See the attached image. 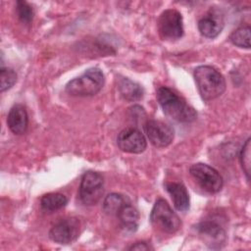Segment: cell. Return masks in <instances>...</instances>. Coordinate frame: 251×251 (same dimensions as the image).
Listing matches in <instances>:
<instances>
[{
	"mask_svg": "<svg viewBox=\"0 0 251 251\" xmlns=\"http://www.w3.org/2000/svg\"><path fill=\"white\" fill-rule=\"evenodd\" d=\"M156 97L166 116L179 123H191L196 120L197 112L182 97L167 86L157 89Z\"/></svg>",
	"mask_w": 251,
	"mask_h": 251,
	"instance_id": "obj_1",
	"label": "cell"
},
{
	"mask_svg": "<svg viewBox=\"0 0 251 251\" xmlns=\"http://www.w3.org/2000/svg\"><path fill=\"white\" fill-rule=\"evenodd\" d=\"M193 75L198 91L205 101L216 99L226 90L225 77L211 66L197 67L194 70Z\"/></svg>",
	"mask_w": 251,
	"mask_h": 251,
	"instance_id": "obj_2",
	"label": "cell"
},
{
	"mask_svg": "<svg viewBox=\"0 0 251 251\" xmlns=\"http://www.w3.org/2000/svg\"><path fill=\"white\" fill-rule=\"evenodd\" d=\"M105 83V77L99 68H90L81 75L70 80L66 91L73 96H92L98 93Z\"/></svg>",
	"mask_w": 251,
	"mask_h": 251,
	"instance_id": "obj_3",
	"label": "cell"
},
{
	"mask_svg": "<svg viewBox=\"0 0 251 251\" xmlns=\"http://www.w3.org/2000/svg\"><path fill=\"white\" fill-rule=\"evenodd\" d=\"M151 224L167 233H174L180 227L181 222L165 199H158L150 214Z\"/></svg>",
	"mask_w": 251,
	"mask_h": 251,
	"instance_id": "obj_4",
	"label": "cell"
},
{
	"mask_svg": "<svg viewBox=\"0 0 251 251\" xmlns=\"http://www.w3.org/2000/svg\"><path fill=\"white\" fill-rule=\"evenodd\" d=\"M80 201L86 206L95 205L104 193V178L93 171H88L83 174L79 185Z\"/></svg>",
	"mask_w": 251,
	"mask_h": 251,
	"instance_id": "obj_5",
	"label": "cell"
},
{
	"mask_svg": "<svg viewBox=\"0 0 251 251\" xmlns=\"http://www.w3.org/2000/svg\"><path fill=\"white\" fill-rule=\"evenodd\" d=\"M189 173L197 183L209 193H217L223 188L224 180L222 176L217 170L207 164H193L189 168Z\"/></svg>",
	"mask_w": 251,
	"mask_h": 251,
	"instance_id": "obj_6",
	"label": "cell"
},
{
	"mask_svg": "<svg viewBox=\"0 0 251 251\" xmlns=\"http://www.w3.org/2000/svg\"><path fill=\"white\" fill-rule=\"evenodd\" d=\"M158 30L163 39L176 40L183 35L181 14L175 9L165 10L158 19Z\"/></svg>",
	"mask_w": 251,
	"mask_h": 251,
	"instance_id": "obj_7",
	"label": "cell"
},
{
	"mask_svg": "<svg viewBox=\"0 0 251 251\" xmlns=\"http://www.w3.org/2000/svg\"><path fill=\"white\" fill-rule=\"evenodd\" d=\"M80 233V222L76 218H65L58 221L49 231V238L59 244H70Z\"/></svg>",
	"mask_w": 251,
	"mask_h": 251,
	"instance_id": "obj_8",
	"label": "cell"
},
{
	"mask_svg": "<svg viewBox=\"0 0 251 251\" xmlns=\"http://www.w3.org/2000/svg\"><path fill=\"white\" fill-rule=\"evenodd\" d=\"M144 129L149 141L155 147H167L174 139L173 127L162 121L149 120L144 126Z\"/></svg>",
	"mask_w": 251,
	"mask_h": 251,
	"instance_id": "obj_9",
	"label": "cell"
},
{
	"mask_svg": "<svg viewBox=\"0 0 251 251\" xmlns=\"http://www.w3.org/2000/svg\"><path fill=\"white\" fill-rule=\"evenodd\" d=\"M117 143L122 151L131 154L142 153L147 146L143 133L135 127L123 129L117 137Z\"/></svg>",
	"mask_w": 251,
	"mask_h": 251,
	"instance_id": "obj_10",
	"label": "cell"
},
{
	"mask_svg": "<svg viewBox=\"0 0 251 251\" xmlns=\"http://www.w3.org/2000/svg\"><path fill=\"white\" fill-rule=\"evenodd\" d=\"M198 232L208 241L211 248H220L226 241V231L216 220H205L196 226Z\"/></svg>",
	"mask_w": 251,
	"mask_h": 251,
	"instance_id": "obj_11",
	"label": "cell"
},
{
	"mask_svg": "<svg viewBox=\"0 0 251 251\" xmlns=\"http://www.w3.org/2000/svg\"><path fill=\"white\" fill-rule=\"evenodd\" d=\"M224 27V18L217 10H210L198 22L200 33L207 38L217 37Z\"/></svg>",
	"mask_w": 251,
	"mask_h": 251,
	"instance_id": "obj_12",
	"label": "cell"
},
{
	"mask_svg": "<svg viewBox=\"0 0 251 251\" xmlns=\"http://www.w3.org/2000/svg\"><path fill=\"white\" fill-rule=\"evenodd\" d=\"M7 125L10 130L15 134H23L27 129L28 116L25 108L21 104L14 105L7 117Z\"/></svg>",
	"mask_w": 251,
	"mask_h": 251,
	"instance_id": "obj_13",
	"label": "cell"
},
{
	"mask_svg": "<svg viewBox=\"0 0 251 251\" xmlns=\"http://www.w3.org/2000/svg\"><path fill=\"white\" fill-rule=\"evenodd\" d=\"M166 190L171 195L174 206L179 212H186L190 206L189 194L186 187L181 182H167L165 184Z\"/></svg>",
	"mask_w": 251,
	"mask_h": 251,
	"instance_id": "obj_14",
	"label": "cell"
},
{
	"mask_svg": "<svg viewBox=\"0 0 251 251\" xmlns=\"http://www.w3.org/2000/svg\"><path fill=\"white\" fill-rule=\"evenodd\" d=\"M118 89L124 99L134 102L143 97V88L140 84L130 80L127 77H123L118 82Z\"/></svg>",
	"mask_w": 251,
	"mask_h": 251,
	"instance_id": "obj_15",
	"label": "cell"
},
{
	"mask_svg": "<svg viewBox=\"0 0 251 251\" xmlns=\"http://www.w3.org/2000/svg\"><path fill=\"white\" fill-rule=\"evenodd\" d=\"M121 226L127 231H135L138 226L139 213L138 211L128 203H126L118 213Z\"/></svg>",
	"mask_w": 251,
	"mask_h": 251,
	"instance_id": "obj_16",
	"label": "cell"
},
{
	"mask_svg": "<svg viewBox=\"0 0 251 251\" xmlns=\"http://www.w3.org/2000/svg\"><path fill=\"white\" fill-rule=\"evenodd\" d=\"M68 203V198L58 192L44 194L40 199V206L46 212H54L64 208Z\"/></svg>",
	"mask_w": 251,
	"mask_h": 251,
	"instance_id": "obj_17",
	"label": "cell"
},
{
	"mask_svg": "<svg viewBox=\"0 0 251 251\" xmlns=\"http://www.w3.org/2000/svg\"><path fill=\"white\" fill-rule=\"evenodd\" d=\"M128 203L127 199L120 193L108 194L103 202V210L108 215H118L119 211Z\"/></svg>",
	"mask_w": 251,
	"mask_h": 251,
	"instance_id": "obj_18",
	"label": "cell"
},
{
	"mask_svg": "<svg viewBox=\"0 0 251 251\" xmlns=\"http://www.w3.org/2000/svg\"><path fill=\"white\" fill-rule=\"evenodd\" d=\"M250 27L241 26L235 29L229 36L230 42L240 48H250Z\"/></svg>",
	"mask_w": 251,
	"mask_h": 251,
	"instance_id": "obj_19",
	"label": "cell"
},
{
	"mask_svg": "<svg viewBox=\"0 0 251 251\" xmlns=\"http://www.w3.org/2000/svg\"><path fill=\"white\" fill-rule=\"evenodd\" d=\"M240 164L242 167V170L247 177V179H250V170H251V140L248 138L245 143L242 146V149L240 151Z\"/></svg>",
	"mask_w": 251,
	"mask_h": 251,
	"instance_id": "obj_20",
	"label": "cell"
},
{
	"mask_svg": "<svg viewBox=\"0 0 251 251\" xmlns=\"http://www.w3.org/2000/svg\"><path fill=\"white\" fill-rule=\"evenodd\" d=\"M16 12L19 20L25 24L29 25L33 18L32 7L25 1H18L16 6Z\"/></svg>",
	"mask_w": 251,
	"mask_h": 251,
	"instance_id": "obj_21",
	"label": "cell"
},
{
	"mask_svg": "<svg viewBox=\"0 0 251 251\" xmlns=\"http://www.w3.org/2000/svg\"><path fill=\"white\" fill-rule=\"evenodd\" d=\"M0 88L1 91L4 92L10 89L15 84V82L17 81V74L13 69L2 67L0 70Z\"/></svg>",
	"mask_w": 251,
	"mask_h": 251,
	"instance_id": "obj_22",
	"label": "cell"
},
{
	"mask_svg": "<svg viewBox=\"0 0 251 251\" xmlns=\"http://www.w3.org/2000/svg\"><path fill=\"white\" fill-rule=\"evenodd\" d=\"M151 249V247L146 243V242H136L135 244H132L130 247H129V250H149Z\"/></svg>",
	"mask_w": 251,
	"mask_h": 251,
	"instance_id": "obj_23",
	"label": "cell"
}]
</instances>
